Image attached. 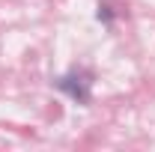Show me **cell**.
<instances>
[{"label": "cell", "mask_w": 155, "mask_h": 152, "mask_svg": "<svg viewBox=\"0 0 155 152\" xmlns=\"http://www.w3.org/2000/svg\"><path fill=\"white\" fill-rule=\"evenodd\" d=\"M78 84H69V78H63L60 81V90H66V93L72 95V98H78V101H87L90 98V90H87V81H81V78H75Z\"/></svg>", "instance_id": "1"}]
</instances>
